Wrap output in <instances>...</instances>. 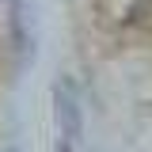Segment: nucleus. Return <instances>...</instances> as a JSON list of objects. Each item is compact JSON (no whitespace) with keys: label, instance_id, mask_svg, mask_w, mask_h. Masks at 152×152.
I'll use <instances>...</instances> for the list:
<instances>
[{"label":"nucleus","instance_id":"1","mask_svg":"<svg viewBox=\"0 0 152 152\" xmlns=\"http://www.w3.org/2000/svg\"><path fill=\"white\" fill-rule=\"evenodd\" d=\"M57 122H61L65 145H76L80 141V103H76L72 84H57Z\"/></svg>","mask_w":152,"mask_h":152},{"label":"nucleus","instance_id":"2","mask_svg":"<svg viewBox=\"0 0 152 152\" xmlns=\"http://www.w3.org/2000/svg\"><path fill=\"white\" fill-rule=\"evenodd\" d=\"M8 152H19V148H8Z\"/></svg>","mask_w":152,"mask_h":152}]
</instances>
